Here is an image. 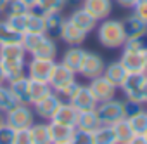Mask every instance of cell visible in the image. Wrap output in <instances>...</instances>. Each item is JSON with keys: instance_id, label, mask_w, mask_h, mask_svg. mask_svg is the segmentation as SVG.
Wrapping results in <instances>:
<instances>
[{"instance_id": "obj_24", "label": "cell", "mask_w": 147, "mask_h": 144, "mask_svg": "<svg viewBox=\"0 0 147 144\" xmlns=\"http://www.w3.org/2000/svg\"><path fill=\"white\" fill-rule=\"evenodd\" d=\"M113 130H114V135H116V144H128L135 137V132L130 127V123H128L126 118L116 122L113 125Z\"/></svg>"}, {"instance_id": "obj_23", "label": "cell", "mask_w": 147, "mask_h": 144, "mask_svg": "<svg viewBox=\"0 0 147 144\" xmlns=\"http://www.w3.org/2000/svg\"><path fill=\"white\" fill-rule=\"evenodd\" d=\"M97 127H100V120H99V116H97V111H95V109H88V111H80V113H78L76 128L94 132Z\"/></svg>"}, {"instance_id": "obj_45", "label": "cell", "mask_w": 147, "mask_h": 144, "mask_svg": "<svg viewBox=\"0 0 147 144\" xmlns=\"http://www.w3.org/2000/svg\"><path fill=\"white\" fill-rule=\"evenodd\" d=\"M116 2H118L123 9H133L135 4H137V0H116Z\"/></svg>"}, {"instance_id": "obj_26", "label": "cell", "mask_w": 147, "mask_h": 144, "mask_svg": "<svg viewBox=\"0 0 147 144\" xmlns=\"http://www.w3.org/2000/svg\"><path fill=\"white\" fill-rule=\"evenodd\" d=\"M26 31L28 33H45V16L33 9L28 11L26 12Z\"/></svg>"}, {"instance_id": "obj_21", "label": "cell", "mask_w": 147, "mask_h": 144, "mask_svg": "<svg viewBox=\"0 0 147 144\" xmlns=\"http://www.w3.org/2000/svg\"><path fill=\"white\" fill-rule=\"evenodd\" d=\"M50 135H52V144H61V142H71L73 134H75L76 127H69V125H62L57 122H50Z\"/></svg>"}, {"instance_id": "obj_54", "label": "cell", "mask_w": 147, "mask_h": 144, "mask_svg": "<svg viewBox=\"0 0 147 144\" xmlns=\"http://www.w3.org/2000/svg\"><path fill=\"white\" fill-rule=\"evenodd\" d=\"M61 144H71V142H61Z\"/></svg>"}, {"instance_id": "obj_31", "label": "cell", "mask_w": 147, "mask_h": 144, "mask_svg": "<svg viewBox=\"0 0 147 144\" xmlns=\"http://www.w3.org/2000/svg\"><path fill=\"white\" fill-rule=\"evenodd\" d=\"M64 7H66V0H38L33 11L47 16L52 12H62Z\"/></svg>"}, {"instance_id": "obj_25", "label": "cell", "mask_w": 147, "mask_h": 144, "mask_svg": "<svg viewBox=\"0 0 147 144\" xmlns=\"http://www.w3.org/2000/svg\"><path fill=\"white\" fill-rule=\"evenodd\" d=\"M57 56V45H55V40L47 37L42 40V43L36 47V50L31 54V57H40V59H55Z\"/></svg>"}, {"instance_id": "obj_43", "label": "cell", "mask_w": 147, "mask_h": 144, "mask_svg": "<svg viewBox=\"0 0 147 144\" xmlns=\"http://www.w3.org/2000/svg\"><path fill=\"white\" fill-rule=\"evenodd\" d=\"M123 108H125L126 116H130V115L137 113L138 109H142V104H138V103H135V101H131V99H126V101H123Z\"/></svg>"}, {"instance_id": "obj_19", "label": "cell", "mask_w": 147, "mask_h": 144, "mask_svg": "<svg viewBox=\"0 0 147 144\" xmlns=\"http://www.w3.org/2000/svg\"><path fill=\"white\" fill-rule=\"evenodd\" d=\"M102 75H104L114 87H119V85L123 84V80L126 78L128 71L123 68V64H121L119 61H114V62H109V64L104 66Z\"/></svg>"}, {"instance_id": "obj_28", "label": "cell", "mask_w": 147, "mask_h": 144, "mask_svg": "<svg viewBox=\"0 0 147 144\" xmlns=\"http://www.w3.org/2000/svg\"><path fill=\"white\" fill-rule=\"evenodd\" d=\"M18 104H21V103H19L18 97L14 96V92L11 90V87L0 84V111H2V113H7V111H11L12 108H16Z\"/></svg>"}, {"instance_id": "obj_1", "label": "cell", "mask_w": 147, "mask_h": 144, "mask_svg": "<svg viewBox=\"0 0 147 144\" xmlns=\"http://www.w3.org/2000/svg\"><path fill=\"white\" fill-rule=\"evenodd\" d=\"M97 38L99 43L106 49H119L126 42L123 21L119 19H102V23L97 28Z\"/></svg>"}, {"instance_id": "obj_57", "label": "cell", "mask_w": 147, "mask_h": 144, "mask_svg": "<svg viewBox=\"0 0 147 144\" xmlns=\"http://www.w3.org/2000/svg\"><path fill=\"white\" fill-rule=\"evenodd\" d=\"M9 2H11V0H9Z\"/></svg>"}, {"instance_id": "obj_15", "label": "cell", "mask_w": 147, "mask_h": 144, "mask_svg": "<svg viewBox=\"0 0 147 144\" xmlns=\"http://www.w3.org/2000/svg\"><path fill=\"white\" fill-rule=\"evenodd\" d=\"M83 7L97 19H107L113 11V0H83Z\"/></svg>"}, {"instance_id": "obj_55", "label": "cell", "mask_w": 147, "mask_h": 144, "mask_svg": "<svg viewBox=\"0 0 147 144\" xmlns=\"http://www.w3.org/2000/svg\"><path fill=\"white\" fill-rule=\"evenodd\" d=\"M145 139H147V132H145Z\"/></svg>"}, {"instance_id": "obj_6", "label": "cell", "mask_w": 147, "mask_h": 144, "mask_svg": "<svg viewBox=\"0 0 147 144\" xmlns=\"http://www.w3.org/2000/svg\"><path fill=\"white\" fill-rule=\"evenodd\" d=\"M62 104V97L57 94V92H50V94H47L45 97H42L40 101H36L35 104H33V108H35V113L40 116V118H43V120H52V116H54V113L57 111V108Z\"/></svg>"}, {"instance_id": "obj_7", "label": "cell", "mask_w": 147, "mask_h": 144, "mask_svg": "<svg viewBox=\"0 0 147 144\" xmlns=\"http://www.w3.org/2000/svg\"><path fill=\"white\" fill-rule=\"evenodd\" d=\"M104 66H106V64H104L102 56H99L97 52H88V50H87L85 59H83V62H82V66H80V69H78V73H80L82 77L92 80V78L102 75Z\"/></svg>"}, {"instance_id": "obj_32", "label": "cell", "mask_w": 147, "mask_h": 144, "mask_svg": "<svg viewBox=\"0 0 147 144\" xmlns=\"http://www.w3.org/2000/svg\"><path fill=\"white\" fill-rule=\"evenodd\" d=\"M92 134H94V144H116L113 125H100Z\"/></svg>"}, {"instance_id": "obj_50", "label": "cell", "mask_w": 147, "mask_h": 144, "mask_svg": "<svg viewBox=\"0 0 147 144\" xmlns=\"http://www.w3.org/2000/svg\"><path fill=\"white\" fill-rule=\"evenodd\" d=\"M7 5H9V0H0V11H5L7 9Z\"/></svg>"}, {"instance_id": "obj_14", "label": "cell", "mask_w": 147, "mask_h": 144, "mask_svg": "<svg viewBox=\"0 0 147 144\" xmlns=\"http://www.w3.org/2000/svg\"><path fill=\"white\" fill-rule=\"evenodd\" d=\"M85 54H87V50L82 49L80 45H69V49L62 54V61L61 62L64 66H67L71 71L78 73V69H80V66H82V62L85 59Z\"/></svg>"}, {"instance_id": "obj_47", "label": "cell", "mask_w": 147, "mask_h": 144, "mask_svg": "<svg viewBox=\"0 0 147 144\" xmlns=\"http://www.w3.org/2000/svg\"><path fill=\"white\" fill-rule=\"evenodd\" d=\"M128 144H147V139H145V135H135Z\"/></svg>"}, {"instance_id": "obj_29", "label": "cell", "mask_w": 147, "mask_h": 144, "mask_svg": "<svg viewBox=\"0 0 147 144\" xmlns=\"http://www.w3.org/2000/svg\"><path fill=\"white\" fill-rule=\"evenodd\" d=\"M130 127L133 128L135 135H145L147 132V111L145 109H138L137 113L126 116Z\"/></svg>"}, {"instance_id": "obj_41", "label": "cell", "mask_w": 147, "mask_h": 144, "mask_svg": "<svg viewBox=\"0 0 147 144\" xmlns=\"http://www.w3.org/2000/svg\"><path fill=\"white\" fill-rule=\"evenodd\" d=\"M133 14L147 24V0H137V4L133 7Z\"/></svg>"}, {"instance_id": "obj_10", "label": "cell", "mask_w": 147, "mask_h": 144, "mask_svg": "<svg viewBox=\"0 0 147 144\" xmlns=\"http://www.w3.org/2000/svg\"><path fill=\"white\" fill-rule=\"evenodd\" d=\"M88 89L92 90V94H94V97L97 99V103H102V101L113 99L118 87H114L104 75H100V77H95V78L90 80Z\"/></svg>"}, {"instance_id": "obj_44", "label": "cell", "mask_w": 147, "mask_h": 144, "mask_svg": "<svg viewBox=\"0 0 147 144\" xmlns=\"http://www.w3.org/2000/svg\"><path fill=\"white\" fill-rule=\"evenodd\" d=\"M78 87H80V84H78V82L75 80V82L71 84V85H67V87H66V89H64V90H62V92L59 94V96H61V97H64V99H69V97H71L73 94H75V92L78 90Z\"/></svg>"}, {"instance_id": "obj_13", "label": "cell", "mask_w": 147, "mask_h": 144, "mask_svg": "<svg viewBox=\"0 0 147 144\" xmlns=\"http://www.w3.org/2000/svg\"><path fill=\"white\" fill-rule=\"evenodd\" d=\"M78 109L73 106L71 103H64L57 108V111L54 113L50 122H57L62 125H69V127H76V120H78Z\"/></svg>"}, {"instance_id": "obj_39", "label": "cell", "mask_w": 147, "mask_h": 144, "mask_svg": "<svg viewBox=\"0 0 147 144\" xmlns=\"http://www.w3.org/2000/svg\"><path fill=\"white\" fill-rule=\"evenodd\" d=\"M14 134H16V130L11 125L2 123L0 125V144H12L14 142Z\"/></svg>"}, {"instance_id": "obj_35", "label": "cell", "mask_w": 147, "mask_h": 144, "mask_svg": "<svg viewBox=\"0 0 147 144\" xmlns=\"http://www.w3.org/2000/svg\"><path fill=\"white\" fill-rule=\"evenodd\" d=\"M21 42V35L18 31H14L5 19H0V45H5V43H16Z\"/></svg>"}, {"instance_id": "obj_33", "label": "cell", "mask_w": 147, "mask_h": 144, "mask_svg": "<svg viewBox=\"0 0 147 144\" xmlns=\"http://www.w3.org/2000/svg\"><path fill=\"white\" fill-rule=\"evenodd\" d=\"M50 92H52V87L49 85V82H40V80H31L30 82V99H31V104H35L36 101H40L42 97H45Z\"/></svg>"}, {"instance_id": "obj_22", "label": "cell", "mask_w": 147, "mask_h": 144, "mask_svg": "<svg viewBox=\"0 0 147 144\" xmlns=\"http://www.w3.org/2000/svg\"><path fill=\"white\" fill-rule=\"evenodd\" d=\"M123 28H125V35L126 38H133V37H142L147 35V24L144 21H140L135 14H131L130 18H126L123 21Z\"/></svg>"}, {"instance_id": "obj_18", "label": "cell", "mask_w": 147, "mask_h": 144, "mask_svg": "<svg viewBox=\"0 0 147 144\" xmlns=\"http://www.w3.org/2000/svg\"><path fill=\"white\" fill-rule=\"evenodd\" d=\"M85 38H87V33L83 30H80L76 24H73L69 19H66L61 33V40H64L67 45H80L85 42Z\"/></svg>"}, {"instance_id": "obj_2", "label": "cell", "mask_w": 147, "mask_h": 144, "mask_svg": "<svg viewBox=\"0 0 147 144\" xmlns=\"http://www.w3.org/2000/svg\"><path fill=\"white\" fill-rule=\"evenodd\" d=\"M95 111H97V116L100 120V125H114L116 122L126 118V113H125V108H123V101L114 99V97L99 103Z\"/></svg>"}, {"instance_id": "obj_17", "label": "cell", "mask_w": 147, "mask_h": 144, "mask_svg": "<svg viewBox=\"0 0 147 144\" xmlns=\"http://www.w3.org/2000/svg\"><path fill=\"white\" fill-rule=\"evenodd\" d=\"M142 54L144 52H135V50L123 49L119 62L123 64V68L128 71V73H142V61H144Z\"/></svg>"}, {"instance_id": "obj_51", "label": "cell", "mask_w": 147, "mask_h": 144, "mask_svg": "<svg viewBox=\"0 0 147 144\" xmlns=\"http://www.w3.org/2000/svg\"><path fill=\"white\" fill-rule=\"evenodd\" d=\"M0 84H5V78H4V69L0 66Z\"/></svg>"}, {"instance_id": "obj_27", "label": "cell", "mask_w": 147, "mask_h": 144, "mask_svg": "<svg viewBox=\"0 0 147 144\" xmlns=\"http://www.w3.org/2000/svg\"><path fill=\"white\" fill-rule=\"evenodd\" d=\"M30 132H31L33 144H52L49 123H33L30 127Z\"/></svg>"}, {"instance_id": "obj_5", "label": "cell", "mask_w": 147, "mask_h": 144, "mask_svg": "<svg viewBox=\"0 0 147 144\" xmlns=\"http://www.w3.org/2000/svg\"><path fill=\"white\" fill-rule=\"evenodd\" d=\"M55 59H40V57H31L30 62L26 64V75L31 80H40V82H49L50 73L54 69Z\"/></svg>"}, {"instance_id": "obj_38", "label": "cell", "mask_w": 147, "mask_h": 144, "mask_svg": "<svg viewBox=\"0 0 147 144\" xmlns=\"http://www.w3.org/2000/svg\"><path fill=\"white\" fill-rule=\"evenodd\" d=\"M71 144H94V134L88 132V130L75 128V134H73Z\"/></svg>"}, {"instance_id": "obj_46", "label": "cell", "mask_w": 147, "mask_h": 144, "mask_svg": "<svg viewBox=\"0 0 147 144\" xmlns=\"http://www.w3.org/2000/svg\"><path fill=\"white\" fill-rule=\"evenodd\" d=\"M140 104H147V77H145L144 87H142V90H140Z\"/></svg>"}, {"instance_id": "obj_49", "label": "cell", "mask_w": 147, "mask_h": 144, "mask_svg": "<svg viewBox=\"0 0 147 144\" xmlns=\"http://www.w3.org/2000/svg\"><path fill=\"white\" fill-rule=\"evenodd\" d=\"M144 61H142V73L147 75V50H144Z\"/></svg>"}, {"instance_id": "obj_4", "label": "cell", "mask_w": 147, "mask_h": 144, "mask_svg": "<svg viewBox=\"0 0 147 144\" xmlns=\"http://www.w3.org/2000/svg\"><path fill=\"white\" fill-rule=\"evenodd\" d=\"M75 75H76L75 71H71L62 62H55L52 73H50V78H49V85L52 87L54 92L61 94L67 85H71L73 82H75Z\"/></svg>"}, {"instance_id": "obj_20", "label": "cell", "mask_w": 147, "mask_h": 144, "mask_svg": "<svg viewBox=\"0 0 147 144\" xmlns=\"http://www.w3.org/2000/svg\"><path fill=\"white\" fill-rule=\"evenodd\" d=\"M66 18L61 16V12H52L45 16V35L50 38H61L62 28H64Z\"/></svg>"}, {"instance_id": "obj_53", "label": "cell", "mask_w": 147, "mask_h": 144, "mask_svg": "<svg viewBox=\"0 0 147 144\" xmlns=\"http://www.w3.org/2000/svg\"><path fill=\"white\" fill-rule=\"evenodd\" d=\"M67 2H71V4H76V2H80V0H66V4Z\"/></svg>"}, {"instance_id": "obj_3", "label": "cell", "mask_w": 147, "mask_h": 144, "mask_svg": "<svg viewBox=\"0 0 147 144\" xmlns=\"http://www.w3.org/2000/svg\"><path fill=\"white\" fill-rule=\"evenodd\" d=\"M5 123L11 125L14 130L30 128L35 123V113L30 108V104H18L16 108L5 113Z\"/></svg>"}, {"instance_id": "obj_34", "label": "cell", "mask_w": 147, "mask_h": 144, "mask_svg": "<svg viewBox=\"0 0 147 144\" xmlns=\"http://www.w3.org/2000/svg\"><path fill=\"white\" fill-rule=\"evenodd\" d=\"M45 38V33H23L21 35V45L24 47L26 54H33L36 50V47L42 43V40Z\"/></svg>"}, {"instance_id": "obj_42", "label": "cell", "mask_w": 147, "mask_h": 144, "mask_svg": "<svg viewBox=\"0 0 147 144\" xmlns=\"http://www.w3.org/2000/svg\"><path fill=\"white\" fill-rule=\"evenodd\" d=\"M5 11H7V12H11V14H26L30 9L21 2V0H11Z\"/></svg>"}, {"instance_id": "obj_52", "label": "cell", "mask_w": 147, "mask_h": 144, "mask_svg": "<svg viewBox=\"0 0 147 144\" xmlns=\"http://www.w3.org/2000/svg\"><path fill=\"white\" fill-rule=\"evenodd\" d=\"M2 123H5V113L0 111V125H2Z\"/></svg>"}, {"instance_id": "obj_11", "label": "cell", "mask_w": 147, "mask_h": 144, "mask_svg": "<svg viewBox=\"0 0 147 144\" xmlns=\"http://www.w3.org/2000/svg\"><path fill=\"white\" fill-rule=\"evenodd\" d=\"M5 84L26 75V59H0Z\"/></svg>"}, {"instance_id": "obj_12", "label": "cell", "mask_w": 147, "mask_h": 144, "mask_svg": "<svg viewBox=\"0 0 147 144\" xmlns=\"http://www.w3.org/2000/svg\"><path fill=\"white\" fill-rule=\"evenodd\" d=\"M67 19H69L73 24H76L80 30H83L87 35H88L92 30L97 28V19H95L85 7H80V9H76V11H73Z\"/></svg>"}, {"instance_id": "obj_9", "label": "cell", "mask_w": 147, "mask_h": 144, "mask_svg": "<svg viewBox=\"0 0 147 144\" xmlns=\"http://www.w3.org/2000/svg\"><path fill=\"white\" fill-rule=\"evenodd\" d=\"M67 103H71L73 106H75L78 111H88V109H95L97 108V99L94 97L92 90L88 89V85H80L78 90L73 94Z\"/></svg>"}, {"instance_id": "obj_36", "label": "cell", "mask_w": 147, "mask_h": 144, "mask_svg": "<svg viewBox=\"0 0 147 144\" xmlns=\"http://www.w3.org/2000/svg\"><path fill=\"white\" fill-rule=\"evenodd\" d=\"M5 23L14 31H18L19 35H23L26 31V14H11V12H7Z\"/></svg>"}, {"instance_id": "obj_48", "label": "cell", "mask_w": 147, "mask_h": 144, "mask_svg": "<svg viewBox=\"0 0 147 144\" xmlns=\"http://www.w3.org/2000/svg\"><path fill=\"white\" fill-rule=\"evenodd\" d=\"M21 2H23V4H24V5H26L30 11H31V9H35V5H36V2H38V0H21Z\"/></svg>"}, {"instance_id": "obj_40", "label": "cell", "mask_w": 147, "mask_h": 144, "mask_svg": "<svg viewBox=\"0 0 147 144\" xmlns=\"http://www.w3.org/2000/svg\"><path fill=\"white\" fill-rule=\"evenodd\" d=\"M12 144H33L30 128H19V130H16V134H14V142H12Z\"/></svg>"}, {"instance_id": "obj_37", "label": "cell", "mask_w": 147, "mask_h": 144, "mask_svg": "<svg viewBox=\"0 0 147 144\" xmlns=\"http://www.w3.org/2000/svg\"><path fill=\"white\" fill-rule=\"evenodd\" d=\"M123 49L135 50V52H144V50H147V35L126 38V42L123 43Z\"/></svg>"}, {"instance_id": "obj_56", "label": "cell", "mask_w": 147, "mask_h": 144, "mask_svg": "<svg viewBox=\"0 0 147 144\" xmlns=\"http://www.w3.org/2000/svg\"><path fill=\"white\" fill-rule=\"evenodd\" d=\"M0 14H2V11H0Z\"/></svg>"}, {"instance_id": "obj_8", "label": "cell", "mask_w": 147, "mask_h": 144, "mask_svg": "<svg viewBox=\"0 0 147 144\" xmlns=\"http://www.w3.org/2000/svg\"><path fill=\"white\" fill-rule=\"evenodd\" d=\"M145 77L147 75H144V73H128L126 75V78L119 85V89L123 90V94L126 96V99H131V101H135V103L140 104V90L144 87Z\"/></svg>"}, {"instance_id": "obj_16", "label": "cell", "mask_w": 147, "mask_h": 144, "mask_svg": "<svg viewBox=\"0 0 147 144\" xmlns=\"http://www.w3.org/2000/svg\"><path fill=\"white\" fill-rule=\"evenodd\" d=\"M30 77L24 75L21 78H16L12 82H7V85L11 87V90L14 92V96L18 97V101L21 104H30L31 106V99H30Z\"/></svg>"}, {"instance_id": "obj_30", "label": "cell", "mask_w": 147, "mask_h": 144, "mask_svg": "<svg viewBox=\"0 0 147 144\" xmlns=\"http://www.w3.org/2000/svg\"><path fill=\"white\" fill-rule=\"evenodd\" d=\"M0 59H26V50L21 42L0 45Z\"/></svg>"}]
</instances>
